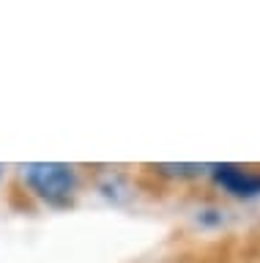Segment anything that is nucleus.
<instances>
[{
  "mask_svg": "<svg viewBox=\"0 0 260 263\" xmlns=\"http://www.w3.org/2000/svg\"><path fill=\"white\" fill-rule=\"evenodd\" d=\"M206 170L208 164H156V173L167 178H197Z\"/></svg>",
  "mask_w": 260,
  "mask_h": 263,
  "instance_id": "obj_3",
  "label": "nucleus"
},
{
  "mask_svg": "<svg viewBox=\"0 0 260 263\" xmlns=\"http://www.w3.org/2000/svg\"><path fill=\"white\" fill-rule=\"evenodd\" d=\"M19 178L50 209H69L79 195V173L63 162H28L19 164Z\"/></svg>",
  "mask_w": 260,
  "mask_h": 263,
  "instance_id": "obj_1",
  "label": "nucleus"
},
{
  "mask_svg": "<svg viewBox=\"0 0 260 263\" xmlns=\"http://www.w3.org/2000/svg\"><path fill=\"white\" fill-rule=\"evenodd\" d=\"M0 181H3V164H0Z\"/></svg>",
  "mask_w": 260,
  "mask_h": 263,
  "instance_id": "obj_4",
  "label": "nucleus"
},
{
  "mask_svg": "<svg viewBox=\"0 0 260 263\" xmlns=\"http://www.w3.org/2000/svg\"><path fill=\"white\" fill-rule=\"evenodd\" d=\"M211 178L216 186H222L227 195L238 197V200H252L260 195V173L249 167H238V164H208Z\"/></svg>",
  "mask_w": 260,
  "mask_h": 263,
  "instance_id": "obj_2",
  "label": "nucleus"
}]
</instances>
